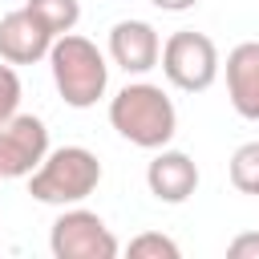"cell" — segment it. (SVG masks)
Here are the masks:
<instances>
[{
	"label": "cell",
	"instance_id": "6da1fadb",
	"mask_svg": "<svg viewBox=\"0 0 259 259\" xmlns=\"http://www.w3.org/2000/svg\"><path fill=\"white\" fill-rule=\"evenodd\" d=\"M109 125L138 150H162L178 134V109L154 81H130L109 97Z\"/></svg>",
	"mask_w": 259,
	"mask_h": 259
},
{
	"label": "cell",
	"instance_id": "7a4b0ae2",
	"mask_svg": "<svg viewBox=\"0 0 259 259\" xmlns=\"http://www.w3.org/2000/svg\"><path fill=\"white\" fill-rule=\"evenodd\" d=\"M49 69H53V85L57 93L65 97V105L73 109H89L105 97L109 89V65H105V53L89 40V36H77V32H65L53 40L49 49Z\"/></svg>",
	"mask_w": 259,
	"mask_h": 259
},
{
	"label": "cell",
	"instance_id": "3957f363",
	"mask_svg": "<svg viewBox=\"0 0 259 259\" xmlns=\"http://www.w3.org/2000/svg\"><path fill=\"white\" fill-rule=\"evenodd\" d=\"M101 186V162L85 146L49 150L45 162L28 174V194L49 206H77Z\"/></svg>",
	"mask_w": 259,
	"mask_h": 259
},
{
	"label": "cell",
	"instance_id": "277c9868",
	"mask_svg": "<svg viewBox=\"0 0 259 259\" xmlns=\"http://www.w3.org/2000/svg\"><path fill=\"white\" fill-rule=\"evenodd\" d=\"M219 49L206 32H194V28H178L166 36L162 45V73L174 89L182 93H206L214 81H219Z\"/></svg>",
	"mask_w": 259,
	"mask_h": 259
},
{
	"label": "cell",
	"instance_id": "5b68a950",
	"mask_svg": "<svg viewBox=\"0 0 259 259\" xmlns=\"http://www.w3.org/2000/svg\"><path fill=\"white\" fill-rule=\"evenodd\" d=\"M49 251L57 259H113L121 251V243L97 210H85L77 202L57 214V223L49 231Z\"/></svg>",
	"mask_w": 259,
	"mask_h": 259
},
{
	"label": "cell",
	"instance_id": "8992f818",
	"mask_svg": "<svg viewBox=\"0 0 259 259\" xmlns=\"http://www.w3.org/2000/svg\"><path fill=\"white\" fill-rule=\"evenodd\" d=\"M49 154V125L36 113H16L0 125V182L28 178Z\"/></svg>",
	"mask_w": 259,
	"mask_h": 259
},
{
	"label": "cell",
	"instance_id": "52a82bcc",
	"mask_svg": "<svg viewBox=\"0 0 259 259\" xmlns=\"http://www.w3.org/2000/svg\"><path fill=\"white\" fill-rule=\"evenodd\" d=\"M109 61L134 77L158 69L162 61V36L150 20H117L109 28Z\"/></svg>",
	"mask_w": 259,
	"mask_h": 259
},
{
	"label": "cell",
	"instance_id": "ba28073f",
	"mask_svg": "<svg viewBox=\"0 0 259 259\" xmlns=\"http://www.w3.org/2000/svg\"><path fill=\"white\" fill-rule=\"evenodd\" d=\"M53 40L57 36L28 8H16V12L0 16V61H8V65H36V61H45Z\"/></svg>",
	"mask_w": 259,
	"mask_h": 259
},
{
	"label": "cell",
	"instance_id": "9c48e42d",
	"mask_svg": "<svg viewBox=\"0 0 259 259\" xmlns=\"http://www.w3.org/2000/svg\"><path fill=\"white\" fill-rule=\"evenodd\" d=\"M146 186H150V194H154L158 202L178 206V202H186V198L198 190V166H194L190 154L162 146V150L150 158V166H146Z\"/></svg>",
	"mask_w": 259,
	"mask_h": 259
},
{
	"label": "cell",
	"instance_id": "30bf717a",
	"mask_svg": "<svg viewBox=\"0 0 259 259\" xmlns=\"http://www.w3.org/2000/svg\"><path fill=\"white\" fill-rule=\"evenodd\" d=\"M227 97L239 117L259 121V40H243L227 53Z\"/></svg>",
	"mask_w": 259,
	"mask_h": 259
},
{
	"label": "cell",
	"instance_id": "8fae6325",
	"mask_svg": "<svg viewBox=\"0 0 259 259\" xmlns=\"http://www.w3.org/2000/svg\"><path fill=\"white\" fill-rule=\"evenodd\" d=\"M24 8H28L53 36L73 32L77 20H81V4H77V0H24Z\"/></svg>",
	"mask_w": 259,
	"mask_h": 259
},
{
	"label": "cell",
	"instance_id": "7c38bea8",
	"mask_svg": "<svg viewBox=\"0 0 259 259\" xmlns=\"http://www.w3.org/2000/svg\"><path fill=\"white\" fill-rule=\"evenodd\" d=\"M231 186L243 194H259V142H243L231 154Z\"/></svg>",
	"mask_w": 259,
	"mask_h": 259
},
{
	"label": "cell",
	"instance_id": "4fadbf2b",
	"mask_svg": "<svg viewBox=\"0 0 259 259\" xmlns=\"http://www.w3.org/2000/svg\"><path fill=\"white\" fill-rule=\"evenodd\" d=\"M20 97H24V85H20L16 65L0 61V125L12 121V117L20 113Z\"/></svg>",
	"mask_w": 259,
	"mask_h": 259
},
{
	"label": "cell",
	"instance_id": "5bb4252c",
	"mask_svg": "<svg viewBox=\"0 0 259 259\" xmlns=\"http://www.w3.org/2000/svg\"><path fill=\"white\" fill-rule=\"evenodd\" d=\"M130 255H134V259H178L182 251H178L174 239H166V235H158V231H146V235L130 239Z\"/></svg>",
	"mask_w": 259,
	"mask_h": 259
},
{
	"label": "cell",
	"instance_id": "9a60e30c",
	"mask_svg": "<svg viewBox=\"0 0 259 259\" xmlns=\"http://www.w3.org/2000/svg\"><path fill=\"white\" fill-rule=\"evenodd\" d=\"M227 259H259V231H243L227 243Z\"/></svg>",
	"mask_w": 259,
	"mask_h": 259
},
{
	"label": "cell",
	"instance_id": "2e32d148",
	"mask_svg": "<svg viewBox=\"0 0 259 259\" xmlns=\"http://www.w3.org/2000/svg\"><path fill=\"white\" fill-rule=\"evenodd\" d=\"M154 8H162V12H190L198 0H150Z\"/></svg>",
	"mask_w": 259,
	"mask_h": 259
}]
</instances>
